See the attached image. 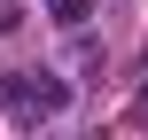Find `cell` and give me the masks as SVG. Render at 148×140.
<instances>
[{
    "mask_svg": "<svg viewBox=\"0 0 148 140\" xmlns=\"http://www.w3.org/2000/svg\"><path fill=\"white\" fill-rule=\"evenodd\" d=\"M55 8V23H86V0H47Z\"/></svg>",
    "mask_w": 148,
    "mask_h": 140,
    "instance_id": "2",
    "label": "cell"
},
{
    "mask_svg": "<svg viewBox=\"0 0 148 140\" xmlns=\"http://www.w3.org/2000/svg\"><path fill=\"white\" fill-rule=\"evenodd\" d=\"M8 101H16V117H55L62 86H8Z\"/></svg>",
    "mask_w": 148,
    "mask_h": 140,
    "instance_id": "1",
    "label": "cell"
}]
</instances>
